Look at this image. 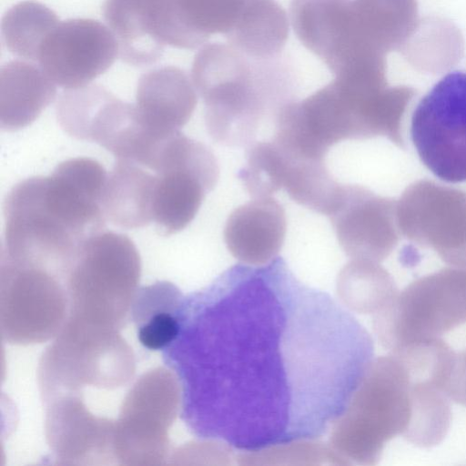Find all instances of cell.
<instances>
[{
    "label": "cell",
    "mask_w": 466,
    "mask_h": 466,
    "mask_svg": "<svg viewBox=\"0 0 466 466\" xmlns=\"http://www.w3.org/2000/svg\"><path fill=\"white\" fill-rule=\"evenodd\" d=\"M187 313L188 422L242 451L322 437L374 360L359 319L281 257L228 268L191 298Z\"/></svg>",
    "instance_id": "6da1fadb"
},
{
    "label": "cell",
    "mask_w": 466,
    "mask_h": 466,
    "mask_svg": "<svg viewBox=\"0 0 466 466\" xmlns=\"http://www.w3.org/2000/svg\"><path fill=\"white\" fill-rule=\"evenodd\" d=\"M106 177L96 160L76 157L60 163L49 176L14 186L4 202L2 258L69 271L81 246L105 228Z\"/></svg>",
    "instance_id": "7a4b0ae2"
},
{
    "label": "cell",
    "mask_w": 466,
    "mask_h": 466,
    "mask_svg": "<svg viewBox=\"0 0 466 466\" xmlns=\"http://www.w3.org/2000/svg\"><path fill=\"white\" fill-rule=\"evenodd\" d=\"M272 60V59H271ZM271 60H256L230 45L210 43L195 56L191 77L205 105V124L216 142L248 147L268 115L289 100V81Z\"/></svg>",
    "instance_id": "3957f363"
},
{
    "label": "cell",
    "mask_w": 466,
    "mask_h": 466,
    "mask_svg": "<svg viewBox=\"0 0 466 466\" xmlns=\"http://www.w3.org/2000/svg\"><path fill=\"white\" fill-rule=\"evenodd\" d=\"M412 407V378L402 356L391 351L374 359L332 427L337 451L357 463L376 464L386 442L406 436Z\"/></svg>",
    "instance_id": "277c9868"
},
{
    "label": "cell",
    "mask_w": 466,
    "mask_h": 466,
    "mask_svg": "<svg viewBox=\"0 0 466 466\" xmlns=\"http://www.w3.org/2000/svg\"><path fill=\"white\" fill-rule=\"evenodd\" d=\"M466 323V270L446 268L411 282L373 316L380 344L390 351L441 339Z\"/></svg>",
    "instance_id": "5b68a950"
},
{
    "label": "cell",
    "mask_w": 466,
    "mask_h": 466,
    "mask_svg": "<svg viewBox=\"0 0 466 466\" xmlns=\"http://www.w3.org/2000/svg\"><path fill=\"white\" fill-rule=\"evenodd\" d=\"M410 138L425 167L440 179L466 182V72L445 75L419 101Z\"/></svg>",
    "instance_id": "8992f818"
},
{
    "label": "cell",
    "mask_w": 466,
    "mask_h": 466,
    "mask_svg": "<svg viewBox=\"0 0 466 466\" xmlns=\"http://www.w3.org/2000/svg\"><path fill=\"white\" fill-rule=\"evenodd\" d=\"M154 172L153 218L165 236L183 230L194 219L219 177L209 147L180 131L165 146Z\"/></svg>",
    "instance_id": "52a82bcc"
},
{
    "label": "cell",
    "mask_w": 466,
    "mask_h": 466,
    "mask_svg": "<svg viewBox=\"0 0 466 466\" xmlns=\"http://www.w3.org/2000/svg\"><path fill=\"white\" fill-rule=\"evenodd\" d=\"M56 111L60 127L69 136L96 142L117 159H131L145 137L136 106L100 85L66 89L58 96Z\"/></svg>",
    "instance_id": "ba28073f"
},
{
    "label": "cell",
    "mask_w": 466,
    "mask_h": 466,
    "mask_svg": "<svg viewBox=\"0 0 466 466\" xmlns=\"http://www.w3.org/2000/svg\"><path fill=\"white\" fill-rule=\"evenodd\" d=\"M119 55L111 30L97 20L59 22L43 43L38 66L59 86L75 89L104 74Z\"/></svg>",
    "instance_id": "9c48e42d"
},
{
    "label": "cell",
    "mask_w": 466,
    "mask_h": 466,
    "mask_svg": "<svg viewBox=\"0 0 466 466\" xmlns=\"http://www.w3.org/2000/svg\"><path fill=\"white\" fill-rule=\"evenodd\" d=\"M290 18L299 41L335 76L379 55L358 33L352 0H291Z\"/></svg>",
    "instance_id": "30bf717a"
},
{
    "label": "cell",
    "mask_w": 466,
    "mask_h": 466,
    "mask_svg": "<svg viewBox=\"0 0 466 466\" xmlns=\"http://www.w3.org/2000/svg\"><path fill=\"white\" fill-rule=\"evenodd\" d=\"M244 0H149L147 18L152 35L164 46L196 49L214 35L233 29Z\"/></svg>",
    "instance_id": "8fae6325"
},
{
    "label": "cell",
    "mask_w": 466,
    "mask_h": 466,
    "mask_svg": "<svg viewBox=\"0 0 466 466\" xmlns=\"http://www.w3.org/2000/svg\"><path fill=\"white\" fill-rule=\"evenodd\" d=\"M329 218L345 254L353 259L380 261L394 244L390 205L359 185H342Z\"/></svg>",
    "instance_id": "7c38bea8"
},
{
    "label": "cell",
    "mask_w": 466,
    "mask_h": 466,
    "mask_svg": "<svg viewBox=\"0 0 466 466\" xmlns=\"http://www.w3.org/2000/svg\"><path fill=\"white\" fill-rule=\"evenodd\" d=\"M198 98L193 82L173 66L154 68L137 83L136 108L143 125L155 136L168 137L190 119Z\"/></svg>",
    "instance_id": "4fadbf2b"
},
{
    "label": "cell",
    "mask_w": 466,
    "mask_h": 466,
    "mask_svg": "<svg viewBox=\"0 0 466 466\" xmlns=\"http://www.w3.org/2000/svg\"><path fill=\"white\" fill-rule=\"evenodd\" d=\"M286 231L283 207L271 197L255 198L230 213L224 228V240L239 261L263 265L278 257Z\"/></svg>",
    "instance_id": "5bb4252c"
},
{
    "label": "cell",
    "mask_w": 466,
    "mask_h": 466,
    "mask_svg": "<svg viewBox=\"0 0 466 466\" xmlns=\"http://www.w3.org/2000/svg\"><path fill=\"white\" fill-rule=\"evenodd\" d=\"M56 96V84L34 62L5 63L0 68L1 128L16 131L29 126Z\"/></svg>",
    "instance_id": "9a60e30c"
},
{
    "label": "cell",
    "mask_w": 466,
    "mask_h": 466,
    "mask_svg": "<svg viewBox=\"0 0 466 466\" xmlns=\"http://www.w3.org/2000/svg\"><path fill=\"white\" fill-rule=\"evenodd\" d=\"M144 167L117 159L107 175L102 207L113 225L133 229L147 226L153 218V197L156 175Z\"/></svg>",
    "instance_id": "2e32d148"
},
{
    "label": "cell",
    "mask_w": 466,
    "mask_h": 466,
    "mask_svg": "<svg viewBox=\"0 0 466 466\" xmlns=\"http://www.w3.org/2000/svg\"><path fill=\"white\" fill-rule=\"evenodd\" d=\"M289 35V19L275 0H244L228 44L256 60L277 58Z\"/></svg>",
    "instance_id": "e0dca14e"
},
{
    "label": "cell",
    "mask_w": 466,
    "mask_h": 466,
    "mask_svg": "<svg viewBox=\"0 0 466 466\" xmlns=\"http://www.w3.org/2000/svg\"><path fill=\"white\" fill-rule=\"evenodd\" d=\"M352 8L362 39L385 56L403 49L419 25L416 0H352Z\"/></svg>",
    "instance_id": "ac0fdd59"
},
{
    "label": "cell",
    "mask_w": 466,
    "mask_h": 466,
    "mask_svg": "<svg viewBox=\"0 0 466 466\" xmlns=\"http://www.w3.org/2000/svg\"><path fill=\"white\" fill-rule=\"evenodd\" d=\"M148 0H106L105 19L113 32L124 62L136 66L156 63L165 46L151 33L147 18Z\"/></svg>",
    "instance_id": "d6986e66"
},
{
    "label": "cell",
    "mask_w": 466,
    "mask_h": 466,
    "mask_svg": "<svg viewBox=\"0 0 466 466\" xmlns=\"http://www.w3.org/2000/svg\"><path fill=\"white\" fill-rule=\"evenodd\" d=\"M59 22L56 14L41 3L19 2L2 16L3 43L14 56L37 63L43 43Z\"/></svg>",
    "instance_id": "ffe728a7"
},
{
    "label": "cell",
    "mask_w": 466,
    "mask_h": 466,
    "mask_svg": "<svg viewBox=\"0 0 466 466\" xmlns=\"http://www.w3.org/2000/svg\"><path fill=\"white\" fill-rule=\"evenodd\" d=\"M284 152L287 163L282 188L294 202L329 217L339 200L342 184L332 177L325 161L298 158Z\"/></svg>",
    "instance_id": "44dd1931"
},
{
    "label": "cell",
    "mask_w": 466,
    "mask_h": 466,
    "mask_svg": "<svg viewBox=\"0 0 466 466\" xmlns=\"http://www.w3.org/2000/svg\"><path fill=\"white\" fill-rule=\"evenodd\" d=\"M339 292L355 295L352 308L361 313L376 314L397 294L391 276L375 261L353 259L339 272Z\"/></svg>",
    "instance_id": "7402d4cb"
},
{
    "label": "cell",
    "mask_w": 466,
    "mask_h": 466,
    "mask_svg": "<svg viewBox=\"0 0 466 466\" xmlns=\"http://www.w3.org/2000/svg\"><path fill=\"white\" fill-rule=\"evenodd\" d=\"M246 163L238 177L253 198L270 197L282 188L287 157L274 141H255L246 147Z\"/></svg>",
    "instance_id": "603a6c76"
},
{
    "label": "cell",
    "mask_w": 466,
    "mask_h": 466,
    "mask_svg": "<svg viewBox=\"0 0 466 466\" xmlns=\"http://www.w3.org/2000/svg\"><path fill=\"white\" fill-rule=\"evenodd\" d=\"M179 330L178 320L170 313L157 312L139 329L138 339L147 349L157 350L175 340Z\"/></svg>",
    "instance_id": "cb8c5ba5"
},
{
    "label": "cell",
    "mask_w": 466,
    "mask_h": 466,
    "mask_svg": "<svg viewBox=\"0 0 466 466\" xmlns=\"http://www.w3.org/2000/svg\"><path fill=\"white\" fill-rule=\"evenodd\" d=\"M451 398L452 401L466 407V350L456 356Z\"/></svg>",
    "instance_id": "d4e9b609"
}]
</instances>
